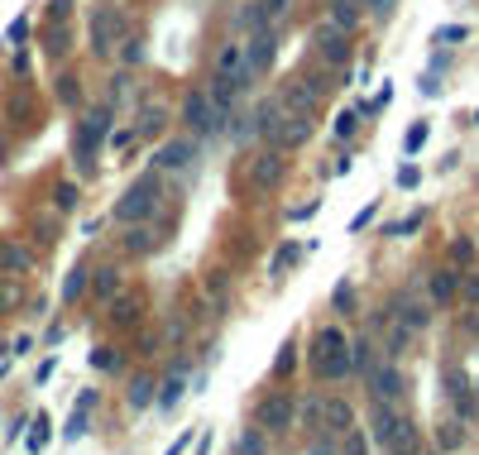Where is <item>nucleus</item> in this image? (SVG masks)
I'll return each mask as SVG.
<instances>
[{
	"label": "nucleus",
	"mask_w": 479,
	"mask_h": 455,
	"mask_svg": "<svg viewBox=\"0 0 479 455\" xmlns=\"http://www.w3.org/2000/svg\"><path fill=\"white\" fill-rule=\"evenodd\" d=\"M159 168H149L144 178L134 182L120 201H115V221H125V225H144V221H154L159 211H163V196H159Z\"/></svg>",
	"instance_id": "obj_1"
},
{
	"label": "nucleus",
	"mask_w": 479,
	"mask_h": 455,
	"mask_svg": "<svg viewBox=\"0 0 479 455\" xmlns=\"http://www.w3.org/2000/svg\"><path fill=\"white\" fill-rule=\"evenodd\" d=\"M398 321H402V326L417 336V331H427V321H431V307H427V302H417V297H402V302H398Z\"/></svg>",
	"instance_id": "obj_18"
},
{
	"label": "nucleus",
	"mask_w": 479,
	"mask_h": 455,
	"mask_svg": "<svg viewBox=\"0 0 479 455\" xmlns=\"http://www.w3.org/2000/svg\"><path fill=\"white\" fill-rule=\"evenodd\" d=\"M53 206H58V211H72V206H77V187H72V182H63V187L53 192Z\"/></svg>",
	"instance_id": "obj_40"
},
{
	"label": "nucleus",
	"mask_w": 479,
	"mask_h": 455,
	"mask_svg": "<svg viewBox=\"0 0 479 455\" xmlns=\"http://www.w3.org/2000/svg\"><path fill=\"white\" fill-rule=\"evenodd\" d=\"M350 427H355V407H350L345 398H326V412H321V432L340 436V432H350Z\"/></svg>",
	"instance_id": "obj_16"
},
{
	"label": "nucleus",
	"mask_w": 479,
	"mask_h": 455,
	"mask_svg": "<svg viewBox=\"0 0 479 455\" xmlns=\"http://www.w3.org/2000/svg\"><path fill=\"white\" fill-rule=\"evenodd\" d=\"M374 216H379V206H374V201H369L365 211H355V221H350V235H360V230H365V225H369Z\"/></svg>",
	"instance_id": "obj_44"
},
{
	"label": "nucleus",
	"mask_w": 479,
	"mask_h": 455,
	"mask_svg": "<svg viewBox=\"0 0 479 455\" xmlns=\"http://www.w3.org/2000/svg\"><path fill=\"white\" fill-rule=\"evenodd\" d=\"M292 422H297V398H292V393L278 388V393H264V398H259V407H254V427H259V432L278 436Z\"/></svg>",
	"instance_id": "obj_3"
},
{
	"label": "nucleus",
	"mask_w": 479,
	"mask_h": 455,
	"mask_svg": "<svg viewBox=\"0 0 479 455\" xmlns=\"http://www.w3.org/2000/svg\"><path fill=\"white\" fill-rule=\"evenodd\" d=\"M29 264H34V254H29L19 240H0V273L19 278V273H29Z\"/></svg>",
	"instance_id": "obj_17"
},
{
	"label": "nucleus",
	"mask_w": 479,
	"mask_h": 455,
	"mask_svg": "<svg viewBox=\"0 0 479 455\" xmlns=\"http://www.w3.org/2000/svg\"><path fill=\"white\" fill-rule=\"evenodd\" d=\"M287 5H292V0H264V10H269V19H278V14H283Z\"/></svg>",
	"instance_id": "obj_53"
},
{
	"label": "nucleus",
	"mask_w": 479,
	"mask_h": 455,
	"mask_svg": "<svg viewBox=\"0 0 479 455\" xmlns=\"http://www.w3.org/2000/svg\"><path fill=\"white\" fill-rule=\"evenodd\" d=\"M407 350H412V331H407L402 321H398V326H388V360H402Z\"/></svg>",
	"instance_id": "obj_29"
},
{
	"label": "nucleus",
	"mask_w": 479,
	"mask_h": 455,
	"mask_svg": "<svg viewBox=\"0 0 479 455\" xmlns=\"http://www.w3.org/2000/svg\"><path fill=\"white\" fill-rule=\"evenodd\" d=\"M331 24H336L340 34H350V29L360 24V0H331Z\"/></svg>",
	"instance_id": "obj_22"
},
{
	"label": "nucleus",
	"mask_w": 479,
	"mask_h": 455,
	"mask_svg": "<svg viewBox=\"0 0 479 455\" xmlns=\"http://www.w3.org/2000/svg\"><path fill=\"white\" fill-rule=\"evenodd\" d=\"M264 451H269V446H264L259 432H245V436H240V455H264Z\"/></svg>",
	"instance_id": "obj_42"
},
{
	"label": "nucleus",
	"mask_w": 479,
	"mask_h": 455,
	"mask_svg": "<svg viewBox=\"0 0 479 455\" xmlns=\"http://www.w3.org/2000/svg\"><path fill=\"white\" fill-rule=\"evenodd\" d=\"M159 125H163V110H144V125H134V130H139V134H154Z\"/></svg>",
	"instance_id": "obj_49"
},
{
	"label": "nucleus",
	"mask_w": 479,
	"mask_h": 455,
	"mask_svg": "<svg viewBox=\"0 0 479 455\" xmlns=\"http://www.w3.org/2000/svg\"><path fill=\"white\" fill-rule=\"evenodd\" d=\"M235 19H240V29H254V34H259V29H269V10H264V0H249Z\"/></svg>",
	"instance_id": "obj_25"
},
{
	"label": "nucleus",
	"mask_w": 479,
	"mask_h": 455,
	"mask_svg": "<svg viewBox=\"0 0 479 455\" xmlns=\"http://www.w3.org/2000/svg\"><path fill=\"white\" fill-rule=\"evenodd\" d=\"M365 5H369V10H374L379 19H383V14H393V0H365Z\"/></svg>",
	"instance_id": "obj_54"
},
{
	"label": "nucleus",
	"mask_w": 479,
	"mask_h": 455,
	"mask_svg": "<svg viewBox=\"0 0 479 455\" xmlns=\"http://www.w3.org/2000/svg\"><path fill=\"white\" fill-rule=\"evenodd\" d=\"M417 182H422V173H417L412 163H402V168H398V187H402V192H407V187H417Z\"/></svg>",
	"instance_id": "obj_47"
},
{
	"label": "nucleus",
	"mask_w": 479,
	"mask_h": 455,
	"mask_svg": "<svg viewBox=\"0 0 479 455\" xmlns=\"http://www.w3.org/2000/svg\"><path fill=\"white\" fill-rule=\"evenodd\" d=\"M183 393H187V383H183V374H173V378L163 383V393H159V398H163V407H178V403H183Z\"/></svg>",
	"instance_id": "obj_36"
},
{
	"label": "nucleus",
	"mask_w": 479,
	"mask_h": 455,
	"mask_svg": "<svg viewBox=\"0 0 479 455\" xmlns=\"http://www.w3.org/2000/svg\"><path fill=\"white\" fill-rule=\"evenodd\" d=\"M355 130H360V110H340V115H336V134H340V139H350Z\"/></svg>",
	"instance_id": "obj_38"
},
{
	"label": "nucleus",
	"mask_w": 479,
	"mask_h": 455,
	"mask_svg": "<svg viewBox=\"0 0 479 455\" xmlns=\"http://www.w3.org/2000/svg\"><path fill=\"white\" fill-rule=\"evenodd\" d=\"M292 364H297V345H292V341H287L283 350H278V360H274V374H287V369H292Z\"/></svg>",
	"instance_id": "obj_43"
},
{
	"label": "nucleus",
	"mask_w": 479,
	"mask_h": 455,
	"mask_svg": "<svg viewBox=\"0 0 479 455\" xmlns=\"http://www.w3.org/2000/svg\"><path fill=\"white\" fill-rule=\"evenodd\" d=\"M398 427H402V417H398V403H374V407H369V441H374V446L393 451V436H398Z\"/></svg>",
	"instance_id": "obj_11"
},
{
	"label": "nucleus",
	"mask_w": 479,
	"mask_h": 455,
	"mask_svg": "<svg viewBox=\"0 0 479 455\" xmlns=\"http://www.w3.org/2000/svg\"><path fill=\"white\" fill-rule=\"evenodd\" d=\"M446 393H451V403H456V417H460V422H470V417H475V403H470L465 378H451V388H446Z\"/></svg>",
	"instance_id": "obj_26"
},
{
	"label": "nucleus",
	"mask_w": 479,
	"mask_h": 455,
	"mask_svg": "<svg viewBox=\"0 0 479 455\" xmlns=\"http://www.w3.org/2000/svg\"><path fill=\"white\" fill-rule=\"evenodd\" d=\"M14 302H19V283L5 273V283H0V307H14Z\"/></svg>",
	"instance_id": "obj_46"
},
{
	"label": "nucleus",
	"mask_w": 479,
	"mask_h": 455,
	"mask_svg": "<svg viewBox=\"0 0 479 455\" xmlns=\"http://www.w3.org/2000/svg\"><path fill=\"white\" fill-rule=\"evenodd\" d=\"M274 53H278V39H274L269 29H259V34L245 43V77L254 82V77H259V72L274 63Z\"/></svg>",
	"instance_id": "obj_14"
},
{
	"label": "nucleus",
	"mask_w": 479,
	"mask_h": 455,
	"mask_svg": "<svg viewBox=\"0 0 479 455\" xmlns=\"http://www.w3.org/2000/svg\"><path fill=\"white\" fill-rule=\"evenodd\" d=\"M211 77H235V82H249L245 77V43L235 39V43H225L221 53H216V72Z\"/></svg>",
	"instance_id": "obj_15"
},
{
	"label": "nucleus",
	"mask_w": 479,
	"mask_h": 455,
	"mask_svg": "<svg viewBox=\"0 0 479 455\" xmlns=\"http://www.w3.org/2000/svg\"><path fill=\"white\" fill-rule=\"evenodd\" d=\"M312 211H316V201H307V206H292V211H287V216H292V221H307V216H312Z\"/></svg>",
	"instance_id": "obj_55"
},
{
	"label": "nucleus",
	"mask_w": 479,
	"mask_h": 455,
	"mask_svg": "<svg viewBox=\"0 0 479 455\" xmlns=\"http://www.w3.org/2000/svg\"><path fill=\"white\" fill-rule=\"evenodd\" d=\"M110 134V110L101 105V110H92L87 120H82V130H77V144H72V159H77V168L82 173H92L96 168V144Z\"/></svg>",
	"instance_id": "obj_4"
},
{
	"label": "nucleus",
	"mask_w": 479,
	"mask_h": 455,
	"mask_svg": "<svg viewBox=\"0 0 479 455\" xmlns=\"http://www.w3.org/2000/svg\"><path fill=\"white\" fill-rule=\"evenodd\" d=\"M154 388H159L154 378H134L130 383V407H149L154 403Z\"/></svg>",
	"instance_id": "obj_32"
},
{
	"label": "nucleus",
	"mask_w": 479,
	"mask_h": 455,
	"mask_svg": "<svg viewBox=\"0 0 479 455\" xmlns=\"http://www.w3.org/2000/svg\"><path fill=\"white\" fill-rule=\"evenodd\" d=\"M312 455H336V436H331V432H321V436L312 441Z\"/></svg>",
	"instance_id": "obj_48"
},
{
	"label": "nucleus",
	"mask_w": 479,
	"mask_h": 455,
	"mask_svg": "<svg viewBox=\"0 0 479 455\" xmlns=\"http://www.w3.org/2000/svg\"><path fill=\"white\" fill-rule=\"evenodd\" d=\"M475 125H479V110H475Z\"/></svg>",
	"instance_id": "obj_57"
},
{
	"label": "nucleus",
	"mask_w": 479,
	"mask_h": 455,
	"mask_svg": "<svg viewBox=\"0 0 479 455\" xmlns=\"http://www.w3.org/2000/svg\"><path fill=\"white\" fill-rule=\"evenodd\" d=\"M82 432H87V412H82V407H77V412H72V422H68V427H63V436H68V441H77V436H82Z\"/></svg>",
	"instance_id": "obj_45"
},
{
	"label": "nucleus",
	"mask_w": 479,
	"mask_h": 455,
	"mask_svg": "<svg viewBox=\"0 0 479 455\" xmlns=\"http://www.w3.org/2000/svg\"><path fill=\"white\" fill-rule=\"evenodd\" d=\"M149 168H159V173H183V178H192V173H196V144H192V139H168Z\"/></svg>",
	"instance_id": "obj_10"
},
{
	"label": "nucleus",
	"mask_w": 479,
	"mask_h": 455,
	"mask_svg": "<svg viewBox=\"0 0 479 455\" xmlns=\"http://www.w3.org/2000/svg\"><path fill=\"white\" fill-rule=\"evenodd\" d=\"M283 178H287V154L278 144H269V149H259V154L249 159V187H254V192H274Z\"/></svg>",
	"instance_id": "obj_7"
},
{
	"label": "nucleus",
	"mask_w": 479,
	"mask_h": 455,
	"mask_svg": "<svg viewBox=\"0 0 479 455\" xmlns=\"http://www.w3.org/2000/svg\"><path fill=\"white\" fill-rule=\"evenodd\" d=\"M312 369L321 378H345L350 374V341L340 326H321L312 341Z\"/></svg>",
	"instance_id": "obj_2"
},
{
	"label": "nucleus",
	"mask_w": 479,
	"mask_h": 455,
	"mask_svg": "<svg viewBox=\"0 0 479 455\" xmlns=\"http://www.w3.org/2000/svg\"><path fill=\"white\" fill-rule=\"evenodd\" d=\"M159 245H163V235L149 230V225H134V230L125 235V250H130V254H154Z\"/></svg>",
	"instance_id": "obj_20"
},
{
	"label": "nucleus",
	"mask_w": 479,
	"mask_h": 455,
	"mask_svg": "<svg viewBox=\"0 0 479 455\" xmlns=\"http://www.w3.org/2000/svg\"><path fill=\"white\" fill-rule=\"evenodd\" d=\"M374 364H379V355H374V345H369V341H350V369L369 374Z\"/></svg>",
	"instance_id": "obj_27"
},
{
	"label": "nucleus",
	"mask_w": 479,
	"mask_h": 455,
	"mask_svg": "<svg viewBox=\"0 0 479 455\" xmlns=\"http://www.w3.org/2000/svg\"><path fill=\"white\" fill-rule=\"evenodd\" d=\"M465 297H470V302H479V278H470V283H465Z\"/></svg>",
	"instance_id": "obj_56"
},
{
	"label": "nucleus",
	"mask_w": 479,
	"mask_h": 455,
	"mask_svg": "<svg viewBox=\"0 0 479 455\" xmlns=\"http://www.w3.org/2000/svg\"><path fill=\"white\" fill-rule=\"evenodd\" d=\"M422 144H427V125H422V120H417V125H412V130H407V134H402V154H417V149H422Z\"/></svg>",
	"instance_id": "obj_39"
},
{
	"label": "nucleus",
	"mask_w": 479,
	"mask_h": 455,
	"mask_svg": "<svg viewBox=\"0 0 479 455\" xmlns=\"http://www.w3.org/2000/svg\"><path fill=\"white\" fill-rule=\"evenodd\" d=\"M427 225V211H412L407 221H398V225H388V235H398V240H407V235H417Z\"/></svg>",
	"instance_id": "obj_34"
},
{
	"label": "nucleus",
	"mask_w": 479,
	"mask_h": 455,
	"mask_svg": "<svg viewBox=\"0 0 479 455\" xmlns=\"http://www.w3.org/2000/svg\"><path fill=\"white\" fill-rule=\"evenodd\" d=\"M183 120H187L192 130H201V134H221L230 115L216 110V101H211L206 87H196V91H187V101H183Z\"/></svg>",
	"instance_id": "obj_6"
},
{
	"label": "nucleus",
	"mask_w": 479,
	"mask_h": 455,
	"mask_svg": "<svg viewBox=\"0 0 479 455\" xmlns=\"http://www.w3.org/2000/svg\"><path fill=\"white\" fill-rule=\"evenodd\" d=\"M321 412H326V398H307V403H297V422H302V432H321Z\"/></svg>",
	"instance_id": "obj_23"
},
{
	"label": "nucleus",
	"mask_w": 479,
	"mask_h": 455,
	"mask_svg": "<svg viewBox=\"0 0 479 455\" xmlns=\"http://www.w3.org/2000/svg\"><path fill=\"white\" fill-rule=\"evenodd\" d=\"M92 369L115 374V369H120V350H115V345H96V350H92Z\"/></svg>",
	"instance_id": "obj_31"
},
{
	"label": "nucleus",
	"mask_w": 479,
	"mask_h": 455,
	"mask_svg": "<svg viewBox=\"0 0 479 455\" xmlns=\"http://www.w3.org/2000/svg\"><path fill=\"white\" fill-rule=\"evenodd\" d=\"M292 254H297V250H292V245H283V250L274 254V264H269V269H274V273H283V269H287V259H292Z\"/></svg>",
	"instance_id": "obj_52"
},
{
	"label": "nucleus",
	"mask_w": 479,
	"mask_h": 455,
	"mask_svg": "<svg viewBox=\"0 0 479 455\" xmlns=\"http://www.w3.org/2000/svg\"><path fill=\"white\" fill-rule=\"evenodd\" d=\"M110 321H115V326H134V321H139V297H120V302L110 307Z\"/></svg>",
	"instance_id": "obj_30"
},
{
	"label": "nucleus",
	"mask_w": 479,
	"mask_h": 455,
	"mask_svg": "<svg viewBox=\"0 0 479 455\" xmlns=\"http://www.w3.org/2000/svg\"><path fill=\"white\" fill-rule=\"evenodd\" d=\"M470 259H475V240H465V235H460V240H451V264H456V269H465Z\"/></svg>",
	"instance_id": "obj_35"
},
{
	"label": "nucleus",
	"mask_w": 479,
	"mask_h": 455,
	"mask_svg": "<svg viewBox=\"0 0 479 455\" xmlns=\"http://www.w3.org/2000/svg\"><path fill=\"white\" fill-rule=\"evenodd\" d=\"M87 287H92V269H87V264H77V269L68 273V283H63V302H77Z\"/></svg>",
	"instance_id": "obj_24"
},
{
	"label": "nucleus",
	"mask_w": 479,
	"mask_h": 455,
	"mask_svg": "<svg viewBox=\"0 0 479 455\" xmlns=\"http://www.w3.org/2000/svg\"><path fill=\"white\" fill-rule=\"evenodd\" d=\"M456 292H460V273H456V269H436V273H431V302H436V307H441V302H451Z\"/></svg>",
	"instance_id": "obj_19"
},
{
	"label": "nucleus",
	"mask_w": 479,
	"mask_h": 455,
	"mask_svg": "<svg viewBox=\"0 0 479 455\" xmlns=\"http://www.w3.org/2000/svg\"><path fill=\"white\" fill-rule=\"evenodd\" d=\"M5 39H10V43H24V39H29V19H14V24H10V34H5Z\"/></svg>",
	"instance_id": "obj_50"
},
{
	"label": "nucleus",
	"mask_w": 479,
	"mask_h": 455,
	"mask_svg": "<svg viewBox=\"0 0 479 455\" xmlns=\"http://www.w3.org/2000/svg\"><path fill=\"white\" fill-rule=\"evenodd\" d=\"M365 451H369V436H365L360 427L340 432V441H336V455H365Z\"/></svg>",
	"instance_id": "obj_28"
},
{
	"label": "nucleus",
	"mask_w": 479,
	"mask_h": 455,
	"mask_svg": "<svg viewBox=\"0 0 479 455\" xmlns=\"http://www.w3.org/2000/svg\"><path fill=\"white\" fill-rule=\"evenodd\" d=\"M254 134H259L264 144L287 149V105H283V96L259 101V110H254Z\"/></svg>",
	"instance_id": "obj_8"
},
{
	"label": "nucleus",
	"mask_w": 479,
	"mask_h": 455,
	"mask_svg": "<svg viewBox=\"0 0 479 455\" xmlns=\"http://www.w3.org/2000/svg\"><path fill=\"white\" fill-rule=\"evenodd\" d=\"M316 58H321L326 68H345V63H350V34H340L336 24L316 29Z\"/></svg>",
	"instance_id": "obj_13"
},
{
	"label": "nucleus",
	"mask_w": 479,
	"mask_h": 455,
	"mask_svg": "<svg viewBox=\"0 0 479 455\" xmlns=\"http://www.w3.org/2000/svg\"><path fill=\"white\" fill-rule=\"evenodd\" d=\"M369 393H374V403H402V393H407V383H402V369L393 360H379L369 374Z\"/></svg>",
	"instance_id": "obj_9"
},
{
	"label": "nucleus",
	"mask_w": 479,
	"mask_h": 455,
	"mask_svg": "<svg viewBox=\"0 0 479 455\" xmlns=\"http://www.w3.org/2000/svg\"><path fill=\"white\" fill-rule=\"evenodd\" d=\"M125 34H130V19H125V10H115V5H101L92 14V48L96 53H115L120 43H125Z\"/></svg>",
	"instance_id": "obj_5"
},
{
	"label": "nucleus",
	"mask_w": 479,
	"mask_h": 455,
	"mask_svg": "<svg viewBox=\"0 0 479 455\" xmlns=\"http://www.w3.org/2000/svg\"><path fill=\"white\" fill-rule=\"evenodd\" d=\"M436 441H441V451L451 455L456 446H460V441H465V432H460V422H441V427H436Z\"/></svg>",
	"instance_id": "obj_33"
},
{
	"label": "nucleus",
	"mask_w": 479,
	"mask_h": 455,
	"mask_svg": "<svg viewBox=\"0 0 479 455\" xmlns=\"http://www.w3.org/2000/svg\"><path fill=\"white\" fill-rule=\"evenodd\" d=\"M321 87H326V82H321L316 72H312V77H297V82H287L283 87V105L287 110H297V115H312L316 101H321Z\"/></svg>",
	"instance_id": "obj_12"
},
{
	"label": "nucleus",
	"mask_w": 479,
	"mask_h": 455,
	"mask_svg": "<svg viewBox=\"0 0 479 455\" xmlns=\"http://www.w3.org/2000/svg\"><path fill=\"white\" fill-rule=\"evenodd\" d=\"M336 312H340V316H350V312H355V287H350V283H340V287H336Z\"/></svg>",
	"instance_id": "obj_41"
},
{
	"label": "nucleus",
	"mask_w": 479,
	"mask_h": 455,
	"mask_svg": "<svg viewBox=\"0 0 479 455\" xmlns=\"http://www.w3.org/2000/svg\"><path fill=\"white\" fill-rule=\"evenodd\" d=\"M465 34H470V29H465V24H451V29H441V34H436V39H441V43H446V39H451V43H460V39H465Z\"/></svg>",
	"instance_id": "obj_51"
},
{
	"label": "nucleus",
	"mask_w": 479,
	"mask_h": 455,
	"mask_svg": "<svg viewBox=\"0 0 479 455\" xmlns=\"http://www.w3.org/2000/svg\"><path fill=\"white\" fill-rule=\"evenodd\" d=\"M43 446H48V417L39 412V417H34V432H29V455H39Z\"/></svg>",
	"instance_id": "obj_37"
},
{
	"label": "nucleus",
	"mask_w": 479,
	"mask_h": 455,
	"mask_svg": "<svg viewBox=\"0 0 479 455\" xmlns=\"http://www.w3.org/2000/svg\"><path fill=\"white\" fill-rule=\"evenodd\" d=\"M120 292V269H92V297L96 302H110Z\"/></svg>",
	"instance_id": "obj_21"
}]
</instances>
